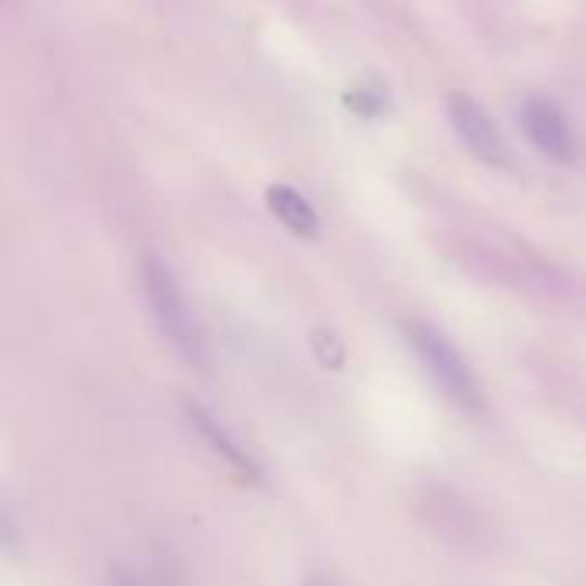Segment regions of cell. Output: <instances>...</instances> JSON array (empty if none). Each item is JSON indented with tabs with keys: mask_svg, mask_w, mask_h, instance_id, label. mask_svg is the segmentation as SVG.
Listing matches in <instances>:
<instances>
[{
	"mask_svg": "<svg viewBox=\"0 0 586 586\" xmlns=\"http://www.w3.org/2000/svg\"><path fill=\"white\" fill-rule=\"evenodd\" d=\"M402 333L411 351H416L419 364L425 367V374L432 378V384L443 391V398L460 408L463 416L481 419L487 411V398H484L481 381L473 374V367L460 354V346H456L440 326H432L425 319H405Z\"/></svg>",
	"mask_w": 586,
	"mask_h": 586,
	"instance_id": "6da1fadb",
	"label": "cell"
},
{
	"mask_svg": "<svg viewBox=\"0 0 586 586\" xmlns=\"http://www.w3.org/2000/svg\"><path fill=\"white\" fill-rule=\"evenodd\" d=\"M141 281H144V298H148L151 319H155L158 333L168 340L171 351L186 357L189 364H206L203 330H200V322H195L171 268L155 254H148L141 265Z\"/></svg>",
	"mask_w": 586,
	"mask_h": 586,
	"instance_id": "7a4b0ae2",
	"label": "cell"
},
{
	"mask_svg": "<svg viewBox=\"0 0 586 586\" xmlns=\"http://www.w3.org/2000/svg\"><path fill=\"white\" fill-rule=\"evenodd\" d=\"M446 114L453 130L460 135V141L467 144L470 155H476L491 168H508L511 165V148L501 135V127L491 120V114L481 103L467 93H449L446 100Z\"/></svg>",
	"mask_w": 586,
	"mask_h": 586,
	"instance_id": "3957f363",
	"label": "cell"
},
{
	"mask_svg": "<svg viewBox=\"0 0 586 586\" xmlns=\"http://www.w3.org/2000/svg\"><path fill=\"white\" fill-rule=\"evenodd\" d=\"M179 408H182V416H186V422H189V429L195 432V436L203 440V446L220 460L230 473H237L241 481H251V484H260L265 481V467L257 463V456L233 436V432L213 416V411L206 408V405H200V402H189V398H182L179 402Z\"/></svg>",
	"mask_w": 586,
	"mask_h": 586,
	"instance_id": "277c9868",
	"label": "cell"
},
{
	"mask_svg": "<svg viewBox=\"0 0 586 586\" xmlns=\"http://www.w3.org/2000/svg\"><path fill=\"white\" fill-rule=\"evenodd\" d=\"M521 127H525L528 141L542 151L546 158L552 162H570L573 158V135H570V124L562 117V111L546 100V97H528L521 103V114H518Z\"/></svg>",
	"mask_w": 586,
	"mask_h": 586,
	"instance_id": "5b68a950",
	"label": "cell"
},
{
	"mask_svg": "<svg viewBox=\"0 0 586 586\" xmlns=\"http://www.w3.org/2000/svg\"><path fill=\"white\" fill-rule=\"evenodd\" d=\"M265 203L275 213V220L285 230H292L295 237H302V241H316L319 237V216H316L313 203L302 192H295L292 186H285V182L268 186Z\"/></svg>",
	"mask_w": 586,
	"mask_h": 586,
	"instance_id": "8992f818",
	"label": "cell"
},
{
	"mask_svg": "<svg viewBox=\"0 0 586 586\" xmlns=\"http://www.w3.org/2000/svg\"><path fill=\"white\" fill-rule=\"evenodd\" d=\"M309 351L322 371H343L346 367V340L333 330V326H313Z\"/></svg>",
	"mask_w": 586,
	"mask_h": 586,
	"instance_id": "52a82bcc",
	"label": "cell"
},
{
	"mask_svg": "<svg viewBox=\"0 0 586 586\" xmlns=\"http://www.w3.org/2000/svg\"><path fill=\"white\" fill-rule=\"evenodd\" d=\"M346 103H351L354 114H381V106H384V100L374 90H357L346 97Z\"/></svg>",
	"mask_w": 586,
	"mask_h": 586,
	"instance_id": "ba28073f",
	"label": "cell"
},
{
	"mask_svg": "<svg viewBox=\"0 0 586 586\" xmlns=\"http://www.w3.org/2000/svg\"><path fill=\"white\" fill-rule=\"evenodd\" d=\"M111 586H148L141 576H135V573H127V570H114L111 573Z\"/></svg>",
	"mask_w": 586,
	"mask_h": 586,
	"instance_id": "9c48e42d",
	"label": "cell"
},
{
	"mask_svg": "<svg viewBox=\"0 0 586 586\" xmlns=\"http://www.w3.org/2000/svg\"><path fill=\"white\" fill-rule=\"evenodd\" d=\"M306 586H336V583H330V579H322V576H309V579H306Z\"/></svg>",
	"mask_w": 586,
	"mask_h": 586,
	"instance_id": "30bf717a",
	"label": "cell"
}]
</instances>
